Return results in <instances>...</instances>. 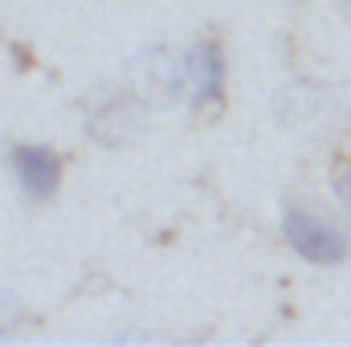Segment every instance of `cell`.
I'll list each match as a JSON object with an SVG mask.
<instances>
[{
    "instance_id": "6da1fadb",
    "label": "cell",
    "mask_w": 351,
    "mask_h": 347,
    "mask_svg": "<svg viewBox=\"0 0 351 347\" xmlns=\"http://www.w3.org/2000/svg\"><path fill=\"white\" fill-rule=\"evenodd\" d=\"M286 241L294 246V254H302L306 261H319V265H331V261H343L348 254V237L343 229L323 217L319 208H286Z\"/></svg>"
},
{
    "instance_id": "7a4b0ae2",
    "label": "cell",
    "mask_w": 351,
    "mask_h": 347,
    "mask_svg": "<svg viewBox=\"0 0 351 347\" xmlns=\"http://www.w3.org/2000/svg\"><path fill=\"white\" fill-rule=\"evenodd\" d=\"M12 172L21 180V188L33 196V200H45V196H53L58 192V160H53V152H45V147H12Z\"/></svg>"
},
{
    "instance_id": "3957f363",
    "label": "cell",
    "mask_w": 351,
    "mask_h": 347,
    "mask_svg": "<svg viewBox=\"0 0 351 347\" xmlns=\"http://www.w3.org/2000/svg\"><path fill=\"white\" fill-rule=\"evenodd\" d=\"M184 70H188V90L196 102H208L221 90V58L213 45H196L192 53H184Z\"/></svg>"
},
{
    "instance_id": "277c9868",
    "label": "cell",
    "mask_w": 351,
    "mask_h": 347,
    "mask_svg": "<svg viewBox=\"0 0 351 347\" xmlns=\"http://www.w3.org/2000/svg\"><path fill=\"white\" fill-rule=\"evenodd\" d=\"M335 196H339V204L351 213V168L335 172Z\"/></svg>"
}]
</instances>
